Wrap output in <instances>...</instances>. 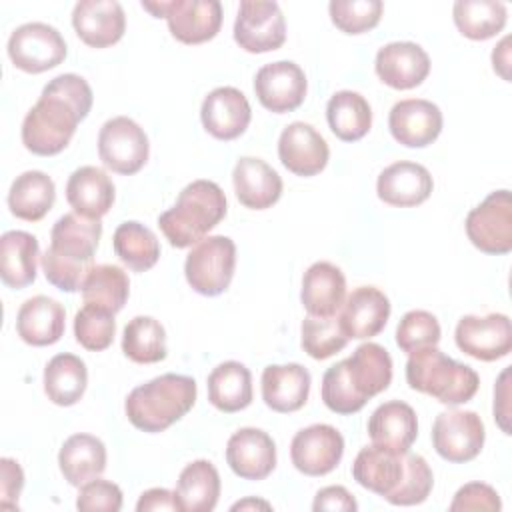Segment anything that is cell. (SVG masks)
Instances as JSON below:
<instances>
[{"mask_svg":"<svg viewBox=\"0 0 512 512\" xmlns=\"http://www.w3.org/2000/svg\"><path fill=\"white\" fill-rule=\"evenodd\" d=\"M92 88L78 74L52 78L22 122V144L38 156H54L72 140L92 108Z\"/></svg>","mask_w":512,"mask_h":512,"instance_id":"cell-1","label":"cell"},{"mask_svg":"<svg viewBox=\"0 0 512 512\" xmlns=\"http://www.w3.org/2000/svg\"><path fill=\"white\" fill-rule=\"evenodd\" d=\"M102 236V222L76 212L60 216L50 232V246L42 254L46 280L62 292H78L94 266Z\"/></svg>","mask_w":512,"mask_h":512,"instance_id":"cell-2","label":"cell"},{"mask_svg":"<svg viewBox=\"0 0 512 512\" xmlns=\"http://www.w3.org/2000/svg\"><path fill=\"white\" fill-rule=\"evenodd\" d=\"M196 392L194 378L168 372L136 386L124 402V412L134 428L156 434L192 410Z\"/></svg>","mask_w":512,"mask_h":512,"instance_id":"cell-3","label":"cell"},{"mask_svg":"<svg viewBox=\"0 0 512 512\" xmlns=\"http://www.w3.org/2000/svg\"><path fill=\"white\" fill-rule=\"evenodd\" d=\"M226 216V196L212 180H194L178 194L172 208L160 214L158 226L174 248H188L206 238Z\"/></svg>","mask_w":512,"mask_h":512,"instance_id":"cell-4","label":"cell"},{"mask_svg":"<svg viewBox=\"0 0 512 512\" xmlns=\"http://www.w3.org/2000/svg\"><path fill=\"white\" fill-rule=\"evenodd\" d=\"M406 382L412 390L430 394L448 406L472 400L480 386V378L470 366L452 360L436 346H426L410 354Z\"/></svg>","mask_w":512,"mask_h":512,"instance_id":"cell-5","label":"cell"},{"mask_svg":"<svg viewBox=\"0 0 512 512\" xmlns=\"http://www.w3.org/2000/svg\"><path fill=\"white\" fill-rule=\"evenodd\" d=\"M236 244L228 236L200 240L184 262V276L190 288L202 296L222 294L234 276Z\"/></svg>","mask_w":512,"mask_h":512,"instance_id":"cell-6","label":"cell"},{"mask_svg":"<svg viewBox=\"0 0 512 512\" xmlns=\"http://www.w3.org/2000/svg\"><path fill=\"white\" fill-rule=\"evenodd\" d=\"M142 8L156 18H166L170 34L182 44L208 42L222 26V6L218 0L142 2Z\"/></svg>","mask_w":512,"mask_h":512,"instance_id":"cell-7","label":"cell"},{"mask_svg":"<svg viewBox=\"0 0 512 512\" xmlns=\"http://www.w3.org/2000/svg\"><path fill=\"white\" fill-rule=\"evenodd\" d=\"M148 154V136L132 118L116 116L102 124L98 132V156L108 170L132 176L146 164Z\"/></svg>","mask_w":512,"mask_h":512,"instance_id":"cell-8","label":"cell"},{"mask_svg":"<svg viewBox=\"0 0 512 512\" xmlns=\"http://www.w3.org/2000/svg\"><path fill=\"white\" fill-rule=\"evenodd\" d=\"M8 56L16 68L40 74L56 68L66 58V42L54 26L28 22L10 34Z\"/></svg>","mask_w":512,"mask_h":512,"instance_id":"cell-9","label":"cell"},{"mask_svg":"<svg viewBox=\"0 0 512 512\" xmlns=\"http://www.w3.org/2000/svg\"><path fill=\"white\" fill-rule=\"evenodd\" d=\"M468 240L486 254L512 250V198L508 190H496L466 216Z\"/></svg>","mask_w":512,"mask_h":512,"instance_id":"cell-10","label":"cell"},{"mask_svg":"<svg viewBox=\"0 0 512 512\" xmlns=\"http://www.w3.org/2000/svg\"><path fill=\"white\" fill-rule=\"evenodd\" d=\"M484 422L472 410L440 412L432 424V446L448 462L474 460L484 446Z\"/></svg>","mask_w":512,"mask_h":512,"instance_id":"cell-11","label":"cell"},{"mask_svg":"<svg viewBox=\"0 0 512 512\" xmlns=\"http://www.w3.org/2000/svg\"><path fill=\"white\" fill-rule=\"evenodd\" d=\"M236 44L252 54L278 50L286 40V20L276 2L244 0L234 22Z\"/></svg>","mask_w":512,"mask_h":512,"instance_id":"cell-12","label":"cell"},{"mask_svg":"<svg viewBox=\"0 0 512 512\" xmlns=\"http://www.w3.org/2000/svg\"><path fill=\"white\" fill-rule=\"evenodd\" d=\"M456 346L482 362H494L512 350V324L506 314L462 316L456 324Z\"/></svg>","mask_w":512,"mask_h":512,"instance_id":"cell-13","label":"cell"},{"mask_svg":"<svg viewBox=\"0 0 512 512\" xmlns=\"http://www.w3.org/2000/svg\"><path fill=\"white\" fill-rule=\"evenodd\" d=\"M344 454V438L330 424H312L294 434L290 458L298 472L306 476H324L332 472Z\"/></svg>","mask_w":512,"mask_h":512,"instance_id":"cell-14","label":"cell"},{"mask_svg":"<svg viewBox=\"0 0 512 512\" xmlns=\"http://www.w3.org/2000/svg\"><path fill=\"white\" fill-rule=\"evenodd\" d=\"M308 82L304 70L290 60H278L262 66L254 78L258 102L274 112L284 114L296 110L306 98Z\"/></svg>","mask_w":512,"mask_h":512,"instance_id":"cell-15","label":"cell"},{"mask_svg":"<svg viewBox=\"0 0 512 512\" xmlns=\"http://www.w3.org/2000/svg\"><path fill=\"white\" fill-rule=\"evenodd\" d=\"M440 108L424 98L400 100L392 106L388 128L396 142L408 148H424L432 144L442 132Z\"/></svg>","mask_w":512,"mask_h":512,"instance_id":"cell-16","label":"cell"},{"mask_svg":"<svg viewBox=\"0 0 512 512\" xmlns=\"http://www.w3.org/2000/svg\"><path fill=\"white\" fill-rule=\"evenodd\" d=\"M328 156L326 140L306 122L288 124L278 138V158L296 176H316L326 168Z\"/></svg>","mask_w":512,"mask_h":512,"instance_id":"cell-17","label":"cell"},{"mask_svg":"<svg viewBox=\"0 0 512 512\" xmlns=\"http://www.w3.org/2000/svg\"><path fill=\"white\" fill-rule=\"evenodd\" d=\"M226 462L244 480H264L276 468V444L260 428H240L228 438Z\"/></svg>","mask_w":512,"mask_h":512,"instance_id":"cell-18","label":"cell"},{"mask_svg":"<svg viewBox=\"0 0 512 512\" xmlns=\"http://www.w3.org/2000/svg\"><path fill=\"white\" fill-rule=\"evenodd\" d=\"M250 118V102L234 86L214 88L212 92H208L200 108L202 126L218 140H234L244 134Z\"/></svg>","mask_w":512,"mask_h":512,"instance_id":"cell-19","label":"cell"},{"mask_svg":"<svg viewBox=\"0 0 512 512\" xmlns=\"http://www.w3.org/2000/svg\"><path fill=\"white\" fill-rule=\"evenodd\" d=\"M78 38L92 48L116 44L126 30V16L116 0H80L72 10Z\"/></svg>","mask_w":512,"mask_h":512,"instance_id":"cell-20","label":"cell"},{"mask_svg":"<svg viewBox=\"0 0 512 512\" xmlns=\"http://www.w3.org/2000/svg\"><path fill=\"white\" fill-rule=\"evenodd\" d=\"M374 68L386 86L410 90L420 86L430 74V58L420 44L390 42L378 50Z\"/></svg>","mask_w":512,"mask_h":512,"instance_id":"cell-21","label":"cell"},{"mask_svg":"<svg viewBox=\"0 0 512 512\" xmlns=\"http://www.w3.org/2000/svg\"><path fill=\"white\" fill-rule=\"evenodd\" d=\"M434 182L430 172L410 160H400L386 166L376 182V194L384 204L396 208L418 206L432 194Z\"/></svg>","mask_w":512,"mask_h":512,"instance_id":"cell-22","label":"cell"},{"mask_svg":"<svg viewBox=\"0 0 512 512\" xmlns=\"http://www.w3.org/2000/svg\"><path fill=\"white\" fill-rule=\"evenodd\" d=\"M338 314L348 340L372 338L384 330L390 318V300L374 286H360L344 300Z\"/></svg>","mask_w":512,"mask_h":512,"instance_id":"cell-23","label":"cell"},{"mask_svg":"<svg viewBox=\"0 0 512 512\" xmlns=\"http://www.w3.org/2000/svg\"><path fill=\"white\" fill-rule=\"evenodd\" d=\"M404 472L406 452H394L376 444L362 448L352 464L354 480L382 498H388L400 486Z\"/></svg>","mask_w":512,"mask_h":512,"instance_id":"cell-24","label":"cell"},{"mask_svg":"<svg viewBox=\"0 0 512 512\" xmlns=\"http://www.w3.org/2000/svg\"><path fill=\"white\" fill-rule=\"evenodd\" d=\"M236 198L250 210H266L282 196V178L260 158L244 156L232 170Z\"/></svg>","mask_w":512,"mask_h":512,"instance_id":"cell-25","label":"cell"},{"mask_svg":"<svg viewBox=\"0 0 512 512\" xmlns=\"http://www.w3.org/2000/svg\"><path fill=\"white\" fill-rule=\"evenodd\" d=\"M310 382L302 364H270L262 372V400L274 412H296L308 400Z\"/></svg>","mask_w":512,"mask_h":512,"instance_id":"cell-26","label":"cell"},{"mask_svg":"<svg viewBox=\"0 0 512 512\" xmlns=\"http://www.w3.org/2000/svg\"><path fill=\"white\" fill-rule=\"evenodd\" d=\"M346 298V278L338 266L320 260L314 262L302 278L300 300L310 316H334Z\"/></svg>","mask_w":512,"mask_h":512,"instance_id":"cell-27","label":"cell"},{"mask_svg":"<svg viewBox=\"0 0 512 512\" xmlns=\"http://www.w3.org/2000/svg\"><path fill=\"white\" fill-rule=\"evenodd\" d=\"M66 326L64 306L48 296L28 298L16 316V332L30 346H50L56 344Z\"/></svg>","mask_w":512,"mask_h":512,"instance_id":"cell-28","label":"cell"},{"mask_svg":"<svg viewBox=\"0 0 512 512\" xmlns=\"http://www.w3.org/2000/svg\"><path fill=\"white\" fill-rule=\"evenodd\" d=\"M368 436L376 446L394 452H408L418 436V418L414 408L400 400L380 404L368 420Z\"/></svg>","mask_w":512,"mask_h":512,"instance_id":"cell-29","label":"cell"},{"mask_svg":"<svg viewBox=\"0 0 512 512\" xmlns=\"http://www.w3.org/2000/svg\"><path fill=\"white\" fill-rule=\"evenodd\" d=\"M66 200L76 214L100 220L114 204V184L102 168L80 166L66 182Z\"/></svg>","mask_w":512,"mask_h":512,"instance_id":"cell-30","label":"cell"},{"mask_svg":"<svg viewBox=\"0 0 512 512\" xmlns=\"http://www.w3.org/2000/svg\"><path fill=\"white\" fill-rule=\"evenodd\" d=\"M58 466L70 486H82L106 470V446L92 434H72L58 452Z\"/></svg>","mask_w":512,"mask_h":512,"instance_id":"cell-31","label":"cell"},{"mask_svg":"<svg viewBox=\"0 0 512 512\" xmlns=\"http://www.w3.org/2000/svg\"><path fill=\"white\" fill-rule=\"evenodd\" d=\"M38 240L24 230L4 232L0 238V276L8 288L20 290L36 280Z\"/></svg>","mask_w":512,"mask_h":512,"instance_id":"cell-32","label":"cell"},{"mask_svg":"<svg viewBox=\"0 0 512 512\" xmlns=\"http://www.w3.org/2000/svg\"><path fill=\"white\" fill-rule=\"evenodd\" d=\"M176 502L180 512H210L218 504L220 474L208 460H194L178 476Z\"/></svg>","mask_w":512,"mask_h":512,"instance_id":"cell-33","label":"cell"},{"mask_svg":"<svg viewBox=\"0 0 512 512\" xmlns=\"http://www.w3.org/2000/svg\"><path fill=\"white\" fill-rule=\"evenodd\" d=\"M348 376L360 396L370 400L384 392L392 382V358L388 350L376 342L360 344L350 358H346Z\"/></svg>","mask_w":512,"mask_h":512,"instance_id":"cell-34","label":"cell"},{"mask_svg":"<svg viewBox=\"0 0 512 512\" xmlns=\"http://www.w3.org/2000/svg\"><path fill=\"white\" fill-rule=\"evenodd\" d=\"M56 200L52 178L40 170H28L16 176L8 192L10 212L26 222L42 220Z\"/></svg>","mask_w":512,"mask_h":512,"instance_id":"cell-35","label":"cell"},{"mask_svg":"<svg viewBox=\"0 0 512 512\" xmlns=\"http://www.w3.org/2000/svg\"><path fill=\"white\" fill-rule=\"evenodd\" d=\"M208 400L220 412H240L252 402V374L250 370L228 360L218 364L208 376Z\"/></svg>","mask_w":512,"mask_h":512,"instance_id":"cell-36","label":"cell"},{"mask_svg":"<svg viewBox=\"0 0 512 512\" xmlns=\"http://www.w3.org/2000/svg\"><path fill=\"white\" fill-rule=\"evenodd\" d=\"M326 120L336 138L344 142H356L370 130L372 110L362 94L340 90L326 104Z\"/></svg>","mask_w":512,"mask_h":512,"instance_id":"cell-37","label":"cell"},{"mask_svg":"<svg viewBox=\"0 0 512 512\" xmlns=\"http://www.w3.org/2000/svg\"><path fill=\"white\" fill-rule=\"evenodd\" d=\"M88 370L74 354H56L44 368V392L58 406L76 404L86 390Z\"/></svg>","mask_w":512,"mask_h":512,"instance_id":"cell-38","label":"cell"},{"mask_svg":"<svg viewBox=\"0 0 512 512\" xmlns=\"http://www.w3.org/2000/svg\"><path fill=\"white\" fill-rule=\"evenodd\" d=\"M116 256L134 272L150 270L160 258V244L156 234L140 222H122L112 236Z\"/></svg>","mask_w":512,"mask_h":512,"instance_id":"cell-39","label":"cell"},{"mask_svg":"<svg viewBox=\"0 0 512 512\" xmlns=\"http://www.w3.org/2000/svg\"><path fill=\"white\" fill-rule=\"evenodd\" d=\"M130 282L126 272L114 264H96L82 284L84 304L98 306L112 314L120 312L128 300Z\"/></svg>","mask_w":512,"mask_h":512,"instance_id":"cell-40","label":"cell"},{"mask_svg":"<svg viewBox=\"0 0 512 512\" xmlns=\"http://www.w3.org/2000/svg\"><path fill=\"white\" fill-rule=\"evenodd\" d=\"M454 24L470 40H488L506 26V6L496 0H458L452 8Z\"/></svg>","mask_w":512,"mask_h":512,"instance_id":"cell-41","label":"cell"},{"mask_svg":"<svg viewBox=\"0 0 512 512\" xmlns=\"http://www.w3.org/2000/svg\"><path fill=\"white\" fill-rule=\"evenodd\" d=\"M122 352L136 364H156L166 358V330L152 316H136L124 326Z\"/></svg>","mask_w":512,"mask_h":512,"instance_id":"cell-42","label":"cell"},{"mask_svg":"<svg viewBox=\"0 0 512 512\" xmlns=\"http://www.w3.org/2000/svg\"><path fill=\"white\" fill-rule=\"evenodd\" d=\"M348 344L342 330L340 314L334 316H308L302 322V348L314 360H326Z\"/></svg>","mask_w":512,"mask_h":512,"instance_id":"cell-43","label":"cell"},{"mask_svg":"<svg viewBox=\"0 0 512 512\" xmlns=\"http://www.w3.org/2000/svg\"><path fill=\"white\" fill-rule=\"evenodd\" d=\"M116 332L114 314L108 310H102L92 304H84L76 316H74V336L76 342L92 352L106 350Z\"/></svg>","mask_w":512,"mask_h":512,"instance_id":"cell-44","label":"cell"},{"mask_svg":"<svg viewBox=\"0 0 512 512\" xmlns=\"http://www.w3.org/2000/svg\"><path fill=\"white\" fill-rule=\"evenodd\" d=\"M322 400H324L326 408L336 412V414H354V412L362 410L364 404L368 402L354 388V384L348 376L346 360L336 362L334 366H330L324 372V376H322Z\"/></svg>","mask_w":512,"mask_h":512,"instance_id":"cell-45","label":"cell"},{"mask_svg":"<svg viewBox=\"0 0 512 512\" xmlns=\"http://www.w3.org/2000/svg\"><path fill=\"white\" fill-rule=\"evenodd\" d=\"M332 24L346 34H362L372 30L382 16L380 0H332L328 4Z\"/></svg>","mask_w":512,"mask_h":512,"instance_id":"cell-46","label":"cell"},{"mask_svg":"<svg viewBox=\"0 0 512 512\" xmlns=\"http://www.w3.org/2000/svg\"><path fill=\"white\" fill-rule=\"evenodd\" d=\"M440 324L434 314L426 310H410L402 316L396 328V344L402 352L412 354L426 346L440 342Z\"/></svg>","mask_w":512,"mask_h":512,"instance_id":"cell-47","label":"cell"},{"mask_svg":"<svg viewBox=\"0 0 512 512\" xmlns=\"http://www.w3.org/2000/svg\"><path fill=\"white\" fill-rule=\"evenodd\" d=\"M434 476L428 462L420 454L406 452V472L400 486L386 498L394 506H414L428 498Z\"/></svg>","mask_w":512,"mask_h":512,"instance_id":"cell-48","label":"cell"},{"mask_svg":"<svg viewBox=\"0 0 512 512\" xmlns=\"http://www.w3.org/2000/svg\"><path fill=\"white\" fill-rule=\"evenodd\" d=\"M76 508L82 512H118L122 508V490L110 480L94 478L80 486Z\"/></svg>","mask_w":512,"mask_h":512,"instance_id":"cell-49","label":"cell"},{"mask_svg":"<svg viewBox=\"0 0 512 512\" xmlns=\"http://www.w3.org/2000/svg\"><path fill=\"white\" fill-rule=\"evenodd\" d=\"M502 508L498 492L484 482H468L464 484L450 502L452 512H498Z\"/></svg>","mask_w":512,"mask_h":512,"instance_id":"cell-50","label":"cell"},{"mask_svg":"<svg viewBox=\"0 0 512 512\" xmlns=\"http://www.w3.org/2000/svg\"><path fill=\"white\" fill-rule=\"evenodd\" d=\"M24 486V472L12 458L0 460V506L18 508V496Z\"/></svg>","mask_w":512,"mask_h":512,"instance_id":"cell-51","label":"cell"},{"mask_svg":"<svg viewBox=\"0 0 512 512\" xmlns=\"http://www.w3.org/2000/svg\"><path fill=\"white\" fill-rule=\"evenodd\" d=\"M312 510L314 512H320V510L354 512V510H358V504H356L354 496L344 486H326L316 492Z\"/></svg>","mask_w":512,"mask_h":512,"instance_id":"cell-52","label":"cell"},{"mask_svg":"<svg viewBox=\"0 0 512 512\" xmlns=\"http://www.w3.org/2000/svg\"><path fill=\"white\" fill-rule=\"evenodd\" d=\"M510 368H504L494 388V420L504 434H510Z\"/></svg>","mask_w":512,"mask_h":512,"instance_id":"cell-53","label":"cell"},{"mask_svg":"<svg viewBox=\"0 0 512 512\" xmlns=\"http://www.w3.org/2000/svg\"><path fill=\"white\" fill-rule=\"evenodd\" d=\"M136 510L138 512H158V510H170L176 512L180 510L174 492L166 490V488H150L146 492H142V496L136 502Z\"/></svg>","mask_w":512,"mask_h":512,"instance_id":"cell-54","label":"cell"},{"mask_svg":"<svg viewBox=\"0 0 512 512\" xmlns=\"http://www.w3.org/2000/svg\"><path fill=\"white\" fill-rule=\"evenodd\" d=\"M508 44H510V38H502L500 44L494 48L492 52V64H494V70L504 78V80H510V74H508V66H510V50H508Z\"/></svg>","mask_w":512,"mask_h":512,"instance_id":"cell-55","label":"cell"},{"mask_svg":"<svg viewBox=\"0 0 512 512\" xmlns=\"http://www.w3.org/2000/svg\"><path fill=\"white\" fill-rule=\"evenodd\" d=\"M258 508H262V510H270L272 506H270L268 502H264V500H256V498H246V500H240V502H236V504L232 506V510H258Z\"/></svg>","mask_w":512,"mask_h":512,"instance_id":"cell-56","label":"cell"}]
</instances>
